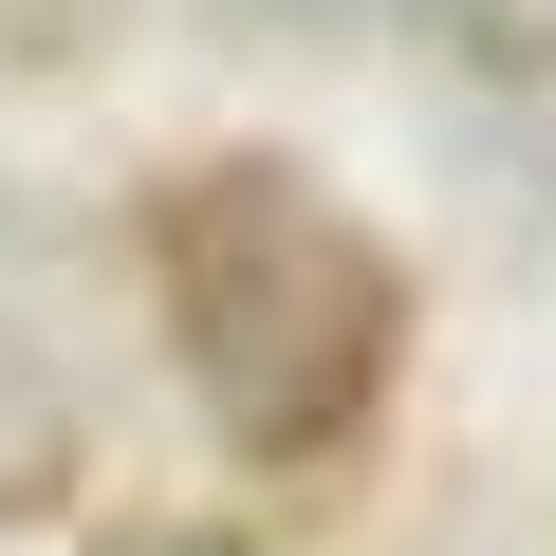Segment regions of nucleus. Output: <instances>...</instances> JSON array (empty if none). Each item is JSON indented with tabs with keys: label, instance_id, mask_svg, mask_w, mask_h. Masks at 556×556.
<instances>
[{
	"label": "nucleus",
	"instance_id": "20e7f679",
	"mask_svg": "<svg viewBox=\"0 0 556 556\" xmlns=\"http://www.w3.org/2000/svg\"><path fill=\"white\" fill-rule=\"evenodd\" d=\"M0 56H93V0H0Z\"/></svg>",
	"mask_w": 556,
	"mask_h": 556
},
{
	"label": "nucleus",
	"instance_id": "423d86ee",
	"mask_svg": "<svg viewBox=\"0 0 556 556\" xmlns=\"http://www.w3.org/2000/svg\"><path fill=\"white\" fill-rule=\"evenodd\" d=\"M298 20H445V0H298Z\"/></svg>",
	"mask_w": 556,
	"mask_h": 556
},
{
	"label": "nucleus",
	"instance_id": "f257e3e1",
	"mask_svg": "<svg viewBox=\"0 0 556 556\" xmlns=\"http://www.w3.org/2000/svg\"><path fill=\"white\" fill-rule=\"evenodd\" d=\"M149 298L186 334V390L241 464H334L390 408L408 353V260L278 149H204L149 204Z\"/></svg>",
	"mask_w": 556,
	"mask_h": 556
},
{
	"label": "nucleus",
	"instance_id": "39448f33",
	"mask_svg": "<svg viewBox=\"0 0 556 556\" xmlns=\"http://www.w3.org/2000/svg\"><path fill=\"white\" fill-rule=\"evenodd\" d=\"M93 556H260V538H93Z\"/></svg>",
	"mask_w": 556,
	"mask_h": 556
},
{
	"label": "nucleus",
	"instance_id": "7ed1b4c3",
	"mask_svg": "<svg viewBox=\"0 0 556 556\" xmlns=\"http://www.w3.org/2000/svg\"><path fill=\"white\" fill-rule=\"evenodd\" d=\"M445 20H464V56L501 93H556V0H445Z\"/></svg>",
	"mask_w": 556,
	"mask_h": 556
},
{
	"label": "nucleus",
	"instance_id": "f03ea898",
	"mask_svg": "<svg viewBox=\"0 0 556 556\" xmlns=\"http://www.w3.org/2000/svg\"><path fill=\"white\" fill-rule=\"evenodd\" d=\"M75 464H93V408H75L38 353H0V519H20V501H56Z\"/></svg>",
	"mask_w": 556,
	"mask_h": 556
}]
</instances>
